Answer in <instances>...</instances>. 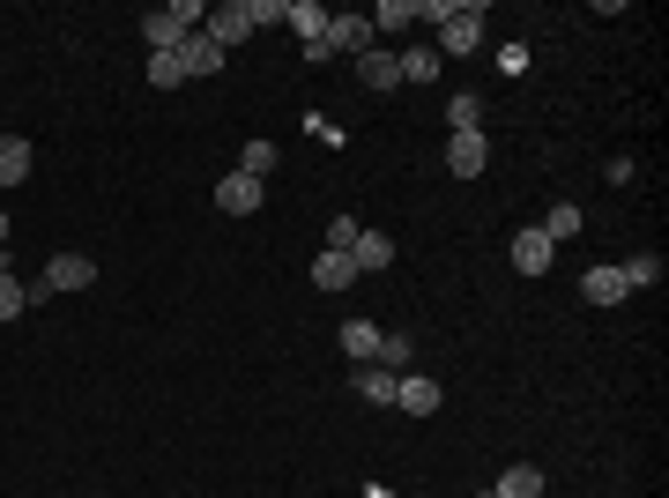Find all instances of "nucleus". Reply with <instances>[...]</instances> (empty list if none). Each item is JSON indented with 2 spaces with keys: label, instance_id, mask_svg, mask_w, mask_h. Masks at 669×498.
Returning <instances> with one entry per match:
<instances>
[{
  "label": "nucleus",
  "instance_id": "f257e3e1",
  "mask_svg": "<svg viewBox=\"0 0 669 498\" xmlns=\"http://www.w3.org/2000/svg\"><path fill=\"white\" fill-rule=\"evenodd\" d=\"M209 8L202 0H171V8H149L142 15V38H149V52H179V45L194 38V23H202Z\"/></svg>",
  "mask_w": 669,
  "mask_h": 498
},
{
  "label": "nucleus",
  "instance_id": "f03ea898",
  "mask_svg": "<svg viewBox=\"0 0 669 498\" xmlns=\"http://www.w3.org/2000/svg\"><path fill=\"white\" fill-rule=\"evenodd\" d=\"M89 283H97V260H89V253H52L45 276L31 283V305H38V297H60V291H89Z\"/></svg>",
  "mask_w": 669,
  "mask_h": 498
},
{
  "label": "nucleus",
  "instance_id": "7ed1b4c3",
  "mask_svg": "<svg viewBox=\"0 0 669 498\" xmlns=\"http://www.w3.org/2000/svg\"><path fill=\"white\" fill-rule=\"evenodd\" d=\"M373 38H379L373 15H328V31H320L313 45H320L328 60H334V52H357V60H365V52H373Z\"/></svg>",
  "mask_w": 669,
  "mask_h": 498
},
{
  "label": "nucleus",
  "instance_id": "20e7f679",
  "mask_svg": "<svg viewBox=\"0 0 669 498\" xmlns=\"http://www.w3.org/2000/svg\"><path fill=\"white\" fill-rule=\"evenodd\" d=\"M476 45H484V8H469V0H461L454 23L439 31V45H431V52H439V60H454V52H476Z\"/></svg>",
  "mask_w": 669,
  "mask_h": 498
},
{
  "label": "nucleus",
  "instance_id": "39448f33",
  "mask_svg": "<svg viewBox=\"0 0 669 498\" xmlns=\"http://www.w3.org/2000/svg\"><path fill=\"white\" fill-rule=\"evenodd\" d=\"M260 202H268V179H246V171H223V179H216V208H231V216H253Z\"/></svg>",
  "mask_w": 669,
  "mask_h": 498
},
{
  "label": "nucleus",
  "instance_id": "423d86ee",
  "mask_svg": "<svg viewBox=\"0 0 669 498\" xmlns=\"http://www.w3.org/2000/svg\"><path fill=\"white\" fill-rule=\"evenodd\" d=\"M202 23H209V38L223 45V52L253 38V8H246V0H223V8H209V15H202Z\"/></svg>",
  "mask_w": 669,
  "mask_h": 498
},
{
  "label": "nucleus",
  "instance_id": "0eeeda50",
  "mask_svg": "<svg viewBox=\"0 0 669 498\" xmlns=\"http://www.w3.org/2000/svg\"><path fill=\"white\" fill-rule=\"evenodd\" d=\"M439 402H447V387H439V379H424V373L394 379V410H402V416H431Z\"/></svg>",
  "mask_w": 669,
  "mask_h": 498
},
{
  "label": "nucleus",
  "instance_id": "6e6552de",
  "mask_svg": "<svg viewBox=\"0 0 669 498\" xmlns=\"http://www.w3.org/2000/svg\"><path fill=\"white\" fill-rule=\"evenodd\" d=\"M484 165H491V142H484V126H476V134H454V142H447V171H454V179H476Z\"/></svg>",
  "mask_w": 669,
  "mask_h": 498
},
{
  "label": "nucleus",
  "instance_id": "1a4fd4ad",
  "mask_svg": "<svg viewBox=\"0 0 669 498\" xmlns=\"http://www.w3.org/2000/svg\"><path fill=\"white\" fill-rule=\"evenodd\" d=\"M179 68H186V83H202V75H216V68H223V45H216L209 31H194V38L179 45Z\"/></svg>",
  "mask_w": 669,
  "mask_h": 498
},
{
  "label": "nucleus",
  "instance_id": "9d476101",
  "mask_svg": "<svg viewBox=\"0 0 669 498\" xmlns=\"http://www.w3.org/2000/svg\"><path fill=\"white\" fill-rule=\"evenodd\" d=\"M550 253H558V246H550L544 231H536V223H528V231H521V239H513V268H521V276H544V268H550Z\"/></svg>",
  "mask_w": 669,
  "mask_h": 498
},
{
  "label": "nucleus",
  "instance_id": "9b49d317",
  "mask_svg": "<svg viewBox=\"0 0 669 498\" xmlns=\"http://www.w3.org/2000/svg\"><path fill=\"white\" fill-rule=\"evenodd\" d=\"M357 83L365 89H402V60H394V52H365V60H357Z\"/></svg>",
  "mask_w": 669,
  "mask_h": 498
},
{
  "label": "nucleus",
  "instance_id": "f8f14e48",
  "mask_svg": "<svg viewBox=\"0 0 669 498\" xmlns=\"http://www.w3.org/2000/svg\"><path fill=\"white\" fill-rule=\"evenodd\" d=\"M581 291H587V305H618V297H632V291H625V276H618L610 260H603V268H587Z\"/></svg>",
  "mask_w": 669,
  "mask_h": 498
},
{
  "label": "nucleus",
  "instance_id": "ddd939ff",
  "mask_svg": "<svg viewBox=\"0 0 669 498\" xmlns=\"http://www.w3.org/2000/svg\"><path fill=\"white\" fill-rule=\"evenodd\" d=\"M334 342L350 350V365H373V350H379V328H373V320H342V328H334Z\"/></svg>",
  "mask_w": 669,
  "mask_h": 498
},
{
  "label": "nucleus",
  "instance_id": "4468645a",
  "mask_svg": "<svg viewBox=\"0 0 669 498\" xmlns=\"http://www.w3.org/2000/svg\"><path fill=\"white\" fill-rule=\"evenodd\" d=\"M491 491H499V498H544V469H536V461H513Z\"/></svg>",
  "mask_w": 669,
  "mask_h": 498
},
{
  "label": "nucleus",
  "instance_id": "2eb2a0df",
  "mask_svg": "<svg viewBox=\"0 0 669 498\" xmlns=\"http://www.w3.org/2000/svg\"><path fill=\"white\" fill-rule=\"evenodd\" d=\"M350 260H357V276H373V268H387V260H394V239H387V231H357Z\"/></svg>",
  "mask_w": 669,
  "mask_h": 498
},
{
  "label": "nucleus",
  "instance_id": "dca6fc26",
  "mask_svg": "<svg viewBox=\"0 0 669 498\" xmlns=\"http://www.w3.org/2000/svg\"><path fill=\"white\" fill-rule=\"evenodd\" d=\"M23 179H31V142L0 134V186H23Z\"/></svg>",
  "mask_w": 669,
  "mask_h": 498
},
{
  "label": "nucleus",
  "instance_id": "f3484780",
  "mask_svg": "<svg viewBox=\"0 0 669 498\" xmlns=\"http://www.w3.org/2000/svg\"><path fill=\"white\" fill-rule=\"evenodd\" d=\"M394 379L402 373H387V365H357V394H365L373 410H394Z\"/></svg>",
  "mask_w": 669,
  "mask_h": 498
},
{
  "label": "nucleus",
  "instance_id": "a211bd4d",
  "mask_svg": "<svg viewBox=\"0 0 669 498\" xmlns=\"http://www.w3.org/2000/svg\"><path fill=\"white\" fill-rule=\"evenodd\" d=\"M283 23H291L297 38L313 45V38H320V31H328V8H320V0H283Z\"/></svg>",
  "mask_w": 669,
  "mask_h": 498
},
{
  "label": "nucleus",
  "instance_id": "6ab92c4d",
  "mask_svg": "<svg viewBox=\"0 0 669 498\" xmlns=\"http://www.w3.org/2000/svg\"><path fill=\"white\" fill-rule=\"evenodd\" d=\"M313 283H320V291H350V283H357V260H350V253H320V260H313Z\"/></svg>",
  "mask_w": 669,
  "mask_h": 498
},
{
  "label": "nucleus",
  "instance_id": "aec40b11",
  "mask_svg": "<svg viewBox=\"0 0 669 498\" xmlns=\"http://www.w3.org/2000/svg\"><path fill=\"white\" fill-rule=\"evenodd\" d=\"M394 60H402V83H439V68H447L431 45H410V52H394Z\"/></svg>",
  "mask_w": 669,
  "mask_h": 498
},
{
  "label": "nucleus",
  "instance_id": "412c9836",
  "mask_svg": "<svg viewBox=\"0 0 669 498\" xmlns=\"http://www.w3.org/2000/svg\"><path fill=\"white\" fill-rule=\"evenodd\" d=\"M536 231H544L550 246H565V239L581 231V208H573V202H550V216H544V223H536Z\"/></svg>",
  "mask_w": 669,
  "mask_h": 498
},
{
  "label": "nucleus",
  "instance_id": "4be33fe9",
  "mask_svg": "<svg viewBox=\"0 0 669 498\" xmlns=\"http://www.w3.org/2000/svg\"><path fill=\"white\" fill-rule=\"evenodd\" d=\"M618 276H625V291H647V283H662V260H655V253H632V260H618Z\"/></svg>",
  "mask_w": 669,
  "mask_h": 498
},
{
  "label": "nucleus",
  "instance_id": "5701e85b",
  "mask_svg": "<svg viewBox=\"0 0 669 498\" xmlns=\"http://www.w3.org/2000/svg\"><path fill=\"white\" fill-rule=\"evenodd\" d=\"M23 313H31V283H15L8 260H0V320H23Z\"/></svg>",
  "mask_w": 669,
  "mask_h": 498
},
{
  "label": "nucleus",
  "instance_id": "b1692460",
  "mask_svg": "<svg viewBox=\"0 0 669 498\" xmlns=\"http://www.w3.org/2000/svg\"><path fill=\"white\" fill-rule=\"evenodd\" d=\"M373 365H387V373H410V335H379Z\"/></svg>",
  "mask_w": 669,
  "mask_h": 498
},
{
  "label": "nucleus",
  "instance_id": "393cba45",
  "mask_svg": "<svg viewBox=\"0 0 669 498\" xmlns=\"http://www.w3.org/2000/svg\"><path fill=\"white\" fill-rule=\"evenodd\" d=\"M239 171H246V179H268V171H276V142H246V149H239Z\"/></svg>",
  "mask_w": 669,
  "mask_h": 498
},
{
  "label": "nucleus",
  "instance_id": "a878e982",
  "mask_svg": "<svg viewBox=\"0 0 669 498\" xmlns=\"http://www.w3.org/2000/svg\"><path fill=\"white\" fill-rule=\"evenodd\" d=\"M149 83H157V89H179V83H186L179 52H149Z\"/></svg>",
  "mask_w": 669,
  "mask_h": 498
},
{
  "label": "nucleus",
  "instance_id": "bb28decb",
  "mask_svg": "<svg viewBox=\"0 0 669 498\" xmlns=\"http://www.w3.org/2000/svg\"><path fill=\"white\" fill-rule=\"evenodd\" d=\"M476 120H484V112H476V97L461 89L454 105H447V126H454V134H476Z\"/></svg>",
  "mask_w": 669,
  "mask_h": 498
},
{
  "label": "nucleus",
  "instance_id": "cd10ccee",
  "mask_svg": "<svg viewBox=\"0 0 669 498\" xmlns=\"http://www.w3.org/2000/svg\"><path fill=\"white\" fill-rule=\"evenodd\" d=\"M402 23H417V15H410V0H387V8H373V31H402Z\"/></svg>",
  "mask_w": 669,
  "mask_h": 498
},
{
  "label": "nucleus",
  "instance_id": "c85d7f7f",
  "mask_svg": "<svg viewBox=\"0 0 669 498\" xmlns=\"http://www.w3.org/2000/svg\"><path fill=\"white\" fill-rule=\"evenodd\" d=\"M454 8H461V0H417L410 15H417V23H439V31H447V23H454Z\"/></svg>",
  "mask_w": 669,
  "mask_h": 498
},
{
  "label": "nucleus",
  "instance_id": "c756f323",
  "mask_svg": "<svg viewBox=\"0 0 669 498\" xmlns=\"http://www.w3.org/2000/svg\"><path fill=\"white\" fill-rule=\"evenodd\" d=\"M357 246V216H334L328 223V253H350Z\"/></svg>",
  "mask_w": 669,
  "mask_h": 498
},
{
  "label": "nucleus",
  "instance_id": "7c9ffc66",
  "mask_svg": "<svg viewBox=\"0 0 669 498\" xmlns=\"http://www.w3.org/2000/svg\"><path fill=\"white\" fill-rule=\"evenodd\" d=\"M365 498H394V491H387V484H365Z\"/></svg>",
  "mask_w": 669,
  "mask_h": 498
},
{
  "label": "nucleus",
  "instance_id": "2f4dec72",
  "mask_svg": "<svg viewBox=\"0 0 669 498\" xmlns=\"http://www.w3.org/2000/svg\"><path fill=\"white\" fill-rule=\"evenodd\" d=\"M0 246H8V216H0Z\"/></svg>",
  "mask_w": 669,
  "mask_h": 498
}]
</instances>
